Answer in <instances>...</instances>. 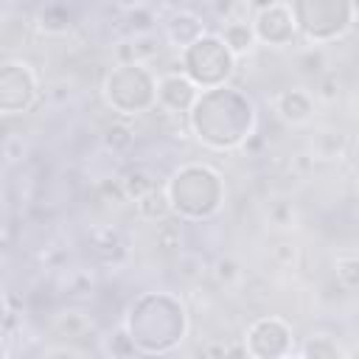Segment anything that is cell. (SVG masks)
Segmentation results:
<instances>
[{"label": "cell", "instance_id": "8", "mask_svg": "<svg viewBox=\"0 0 359 359\" xmlns=\"http://www.w3.org/2000/svg\"><path fill=\"white\" fill-rule=\"evenodd\" d=\"M104 143H107L109 151H126L135 143V129L129 123H123V121L109 123L107 132H104Z\"/></svg>", "mask_w": 359, "mask_h": 359}, {"label": "cell", "instance_id": "24", "mask_svg": "<svg viewBox=\"0 0 359 359\" xmlns=\"http://www.w3.org/2000/svg\"><path fill=\"white\" fill-rule=\"evenodd\" d=\"M81 351L76 348H53V351H45V356H79Z\"/></svg>", "mask_w": 359, "mask_h": 359}, {"label": "cell", "instance_id": "3", "mask_svg": "<svg viewBox=\"0 0 359 359\" xmlns=\"http://www.w3.org/2000/svg\"><path fill=\"white\" fill-rule=\"evenodd\" d=\"M348 146H351V140L342 129H323L311 140V154H314V160L334 163V160H342L348 154Z\"/></svg>", "mask_w": 359, "mask_h": 359}, {"label": "cell", "instance_id": "15", "mask_svg": "<svg viewBox=\"0 0 359 359\" xmlns=\"http://www.w3.org/2000/svg\"><path fill=\"white\" fill-rule=\"evenodd\" d=\"M132 48H135V62H146V59H151V56L160 53V42H157L154 31H149V34H135V36H132Z\"/></svg>", "mask_w": 359, "mask_h": 359}, {"label": "cell", "instance_id": "17", "mask_svg": "<svg viewBox=\"0 0 359 359\" xmlns=\"http://www.w3.org/2000/svg\"><path fill=\"white\" fill-rule=\"evenodd\" d=\"M39 25L48 31V34H65L70 28V17L62 11V8H45L39 14Z\"/></svg>", "mask_w": 359, "mask_h": 359}, {"label": "cell", "instance_id": "10", "mask_svg": "<svg viewBox=\"0 0 359 359\" xmlns=\"http://www.w3.org/2000/svg\"><path fill=\"white\" fill-rule=\"evenodd\" d=\"M154 244H157L163 252H177V250H180V244H182V230H180V224H174V222L163 219V222L157 224Z\"/></svg>", "mask_w": 359, "mask_h": 359}, {"label": "cell", "instance_id": "1", "mask_svg": "<svg viewBox=\"0 0 359 359\" xmlns=\"http://www.w3.org/2000/svg\"><path fill=\"white\" fill-rule=\"evenodd\" d=\"M160 101L174 112H185L196 101V87L180 73L160 76Z\"/></svg>", "mask_w": 359, "mask_h": 359}, {"label": "cell", "instance_id": "20", "mask_svg": "<svg viewBox=\"0 0 359 359\" xmlns=\"http://www.w3.org/2000/svg\"><path fill=\"white\" fill-rule=\"evenodd\" d=\"M180 275L185 280H196L205 275V264L199 261V255H182L180 258Z\"/></svg>", "mask_w": 359, "mask_h": 359}, {"label": "cell", "instance_id": "16", "mask_svg": "<svg viewBox=\"0 0 359 359\" xmlns=\"http://www.w3.org/2000/svg\"><path fill=\"white\" fill-rule=\"evenodd\" d=\"M213 278H216L222 286H233V283L241 278V266H238V261L230 258V255L219 258V261L213 264Z\"/></svg>", "mask_w": 359, "mask_h": 359}, {"label": "cell", "instance_id": "22", "mask_svg": "<svg viewBox=\"0 0 359 359\" xmlns=\"http://www.w3.org/2000/svg\"><path fill=\"white\" fill-rule=\"evenodd\" d=\"M292 165H294L300 174H309L311 165H314V154H294V157H292Z\"/></svg>", "mask_w": 359, "mask_h": 359}, {"label": "cell", "instance_id": "19", "mask_svg": "<svg viewBox=\"0 0 359 359\" xmlns=\"http://www.w3.org/2000/svg\"><path fill=\"white\" fill-rule=\"evenodd\" d=\"M98 194H101V196H107V199H112L115 205L129 202V196H126V191H123V182H121V180H101V182H98Z\"/></svg>", "mask_w": 359, "mask_h": 359}, {"label": "cell", "instance_id": "2", "mask_svg": "<svg viewBox=\"0 0 359 359\" xmlns=\"http://www.w3.org/2000/svg\"><path fill=\"white\" fill-rule=\"evenodd\" d=\"M275 109L286 123H306L314 112V101L306 90H286L275 98Z\"/></svg>", "mask_w": 359, "mask_h": 359}, {"label": "cell", "instance_id": "12", "mask_svg": "<svg viewBox=\"0 0 359 359\" xmlns=\"http://www.w3.org/2000/svg\"><path fill=\"white\" fill-rule=\"evenodd\" d=\"M297 67L306 76H323L325 73V53L320 48H309L297 56Z\"/></svg>", "mask_w": 359, "mask_h": 359}, {"label": "cell", "instance_id": "6", "mask_svg": "<svg viewBox=\"0 0 359 359\" xmlns=\"http://www.w3.org/2000/svg\"><path fill=\"white\" fill-rule=\"evenodd\" d=\"M53 328H56V334L65 337V339H79V337H84V334L93 328V320H90L84 311H62V314L56 317Z\"/></svg>", "mask_w": 359, "mask_h": 359}, {"label": "cell", "instance_id": "13", "mask_svg": "<svg viewBox=\"0 0 359 359\" xmlns=\"http://www.w3.org/2000/svg\"><path fill=\"white\" fill-rule=\"evenodd\" d=\"M272 261L283 269H294L300 264V247L294 241H278L272 247Z\"/></svg>", "mask_w": 359, "mask_h": 359}, {"label": "cell", "instance_id": "7", "mask_svg": "<svg viewBox=\"0 0 359 359\" xmlns=\"http://www.w3.org/2000/svg\"><path fill=\"white\" fill-rule=\"evenodd\" d=\"M121 182H123V191H126V196H129L132 202H137V199L146 196L151 188H157V182L151 180V174H146V171H140V168L123 174Z\"/></svg>", "mask_w": 359, "mask_h": 359}, {"label": "cell", "instance_id": "9", "mask_svg": "<svg viewBox=\"0 0 359 359\" xmlns=\"http://www.w3.org/2000/svg\"><path fill=\"white\" fill-rule=\"evenodd\" d=\"M266 219H269V224H275L278 230H289V227H294V222H297V210H294V205H292L289 199H278V202L269 205Z\"/></svg>", "mask_w": 359, "mask_h": 359}, {"label": "cell", "instance_id": "5", "mask_svg": "<svg viewBox=\"0 0 359 359\" xmlns=\"http://www.w3.org/2000/svg\"><path fill=\"white\" fill-rule=\"evenodd\" d=\"M135 208H137V216L140 219H146V222H163V219L171 216V196L163 188H151L146 196H140L135 202Z\"/></svg>", "mask_w": 359, "mask_h": 359}, {"label": "cell", "instance_id": "23", "mask_svg": "<svg viewBox=\"0 0 359 359\" xmlns=\"http://www.w3.org/2000/svg\"><path fill=\"white\" fill-rule=\"evenodd\" d=\"M202 353L205 356H227V345L224 342H219V345L210 342V345H202Z\"/></svg>", "mask_w": 359, "mask_h": 359}, {"label": "cell", "instance_id": "18", "mask_svg": "<svg viewBox=\"0 0 359 359\" xmlns=\"http://www.w3.org/2000/svg\"><path fill=\"white\" fill-rule=\"evenodd\" d=\"M314 95H317L320 101H325V104H331V101L339 98V79H337L334 70H325L323 76H317V90H314Z\"/></svg>", "mask_w": 359, "mask_h": 359}, {"label": "cell", "instance_id": "21", "mask_svg": "<svg viewBox=\"0 0 359 359\" xmlns=\"http://www.w3.org/2000/svg\"><path fill=\"white\" fill-rule=\"evenodd\" d=\"M115 53H118L121 65H135V48H132V39H123V42H118Z\"/></svg>", "mask_w": 359, "mask_h": 359}, {"label": "cell", "instance_id": "4", "mask_svg": "<svg viewBox=\"0 0 359 359\" xmlns=\"http://www.w3.org/2000/svg\"><path fill=\"white\" fill-rule=\"evenodd\" d=\"M222 39H224V45H227V50H230L233 56H244V53H252V50H255L258 34H255V28L247 25L244 20H227V25H224V31H222Z\"/></svg>", "mask_w": 359, "mask_h": 359}, {"label": "cell", "instance_id": "14", "mask_svg": "<svg viewBox=\"0 0 359 359\" xmlns=\"http://www.w3.org/2000/svg\"><path fill=\"white\" fill-rule=\"evenodd\" d=\"M300 353H303V356H339L342 348H339L328 334H314L311 342H309Z\"/></svg>", "mask_w": 359, "mask_h": 359}, {"label": "cell", "instance_id": "11", "mask_svg": "<svg viewBox=\"0 0 359 359\" xmlns=\"http://www.w3.org/2000/svg\"><path fill=\"white\" fill-rule=\"evenodd\" d=\"M334 275L342 289H359V258H337Z\"/></svg>", "mask_w": 359, "mask_h": 359}]
</instances>
